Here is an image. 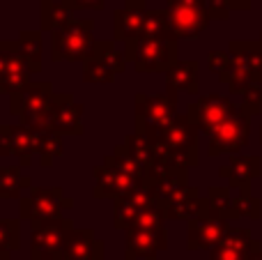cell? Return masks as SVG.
I'll list each match as a JSON object with an SVG mask.
<instances>
[{"label": "cell", "instance_id": "cell-1", "mask_svg": "<svg viewBox=\"0 0 262 260\" xmlns=\"http://www.w3.org/2000/svg\"><path fill=\"white\" fill-rule=\"evenodd\" d=\"M147 184V168L136 157H131L124 145L115 147L113 155L104 159V164L95 168V198H113L134 191V189Z\"/></svg>", "mask_w": 262, "mask_h": 260}, {"label": "cell", "instance_id": "cell-2", "mask_svg": "<svg viewBox=\"0 0 262 260\" xmlns=\"http://www.w3.org/2000/svg\"><path fill=\"white\" fill-rule=\"evenodd\" d=\"M62 136L49 129H35L26 124H0V157L28 159L39 155L44 168L53 166L55 157L62 155Z\"/></svg>", "mask_w": 262, "mask_h": 260}, {"label": "cell", "instance_id": "cell-3", "mask_svg": "<svg viewBox=\"0 0 262 260\" xmlns=\"http://www.w3.org/2000/svg\"><path fill=\"white\" fill-rule=\"evenodd\" d=\"M95 21L67 23L58 32L51 35V60L53 62H85L95 51Z\"/></svg>", "mask_w": 262, "mask_h": 260}, {"label": "cell", "instance_id": "cell-4", "mask_svg": "<svg viewBox=\"0 0 262 260\" xmlns=\"http://www.w3.org/2000/svg\"><path fill=\"white\" fill-rule=\"evenodd\" d=\"M127 62L136 72H163L166 74L177 62V39L170 37L140 35L134 44L124 46Z\"/></svg>", "mask_w": 262, "mask_h": 260}, {"label": "cell", "instance_id": "cell-5", "mask_svg": "<svg viewBox=\"0 0 262 260\" xmlns=\"http://www.w3.org/2000/svg\"><path fill=\"white\" fill-rule=\"evenodd\" d=\"M159 152H163L166 157H170L175 164L184 166V168H193L198 164V127L189 120V115H177V120L161 132L159 136H154Z\"/></svg>", "mask_w": 262, "mask_h": 260}, {"label": "cell", "instance_id": "cell-6", "mask_svg": "<svg viewBox=\"0 0 262 260\" xmlns=\"http://www.w3.org/2000/svg\"><path fill=\"white\" fill-rule=\"evenodd\" d=\"M136 104V132L145 136H159L177 120V95L161 92V95H143L138 92Z\"/></svg>", "mask_w": 262, "mask_h": 260}, {"label": "cell", "instance_id": "cell-7", "mask_svg": "<svg viewBox=\"0 0 262 260\" xmlns=\"http://www.w3.org/2000/svg\"><path fill=\"white\" fill-rule=\"evenodd\" d=\"M53 99H55V92L49 81L30 83L21 95L12 97L9 113L16 115L21 120V124H26V127L44 129L46 118L51 113V106H53Z\"/></svg>", "mask_w": 262, "mask_h": 260}, {"label": "cell", "instance_id": "cell-8", "mask_svg": "<svg viewBox=\"0 0 262 260\" xmlns=\"http://www.w3.org/2000/svg\"><path fill=\"white\" fill-rule=\"evenodd\" d=\"M72 230V219L64 216L30 224V260H62Z\"/></svg>", "mask_w": 262, "mask_h": 260}, {"label": "cell", "instance_id": "cell-9", "mask_svg": "<svg viewBox=\"0 0 262 260\" xmlns=\"http://www.w3.org/2000/svg\"><path fill=\"white\" fill-rule=\"evenodd\" d=\"M74 201L64 196L62 187L41 189L32 187L18 203V216L30 224H41V221H55L62 216L64 210H72Z\"/></svg>", "mask_w": 262, "mask_h": 260}, {"label": "cell", "instance_id": "cell-10", "mask_svg": "<svg viewBox=\"0 0 262 260\" xmlns=\"http://www.w3.org/2000/svg\"><path fill=\"white\" fill-rule=\"evenodd\" d=\"M127 69V55L118 51L115 39L97 41L90 58L83 62V81L85 83H113L118 74Z\"/></svg>", "mask_w": 262, "mask_h": 260}, {"label": "cell", "instance_id": "cell-11", "mask_svg": "<svg viewBox=\"0 0 262 260\" xmlns=\"http://www.w3.org/2000/svg\"><path fill=\"white\" fill-rule=\"evenodd\" d=\"M166 12L175 39H195L209 23L205 0H168Z\"/></svg>", "mask_w": 262, "mask_h": 260}, {"label": "cell", "instance_id": "cell-12", "mask_svg": "<svg viewBox=\"0 0 262 260\" xmlns=\"http://www.w3.org/2000/svg\"><path fill=\"white\" fill-rule=\"evenodd\" d=\"M237 113L235 104H232L228 97H221V95H207V97H200L198 101L189 104V120L198 127V132H205L212 136L223 122L232 118Z\"/></svg>", "mask_w": 262, "mask_h": 260}, {"label": "cell", "instance_id": "cell-13", "mask_svg": "<svg viewBox=\"0 0 262 260\" xmlns=\"http://www.w3.org/2000/svg\"><path fill=\"white\" fill-rule=\"evenodd\" d=\"M159 198H157V191L152 189V184H143V187L134 189V191L124 193L120 196L118 201L113 203V226L118 230H124L129 233L134 221L143 214L145 210H149L152 205H157Z\"/></svg>", "mask_w": 262, "mask_h": 260}, {"label": "cell", "instance_id": "cell-14", "mask_svg": "<svg viewBox=\"0 0 262 260\" xmlns=\"http://www.w3.org/2000/svg\"><path fill=\"white\" fill-rule=\"evenodd\" d=\"M44 129L53 134H69V136H81L83 134V106L74 99V95H58L55 92L51 113L46 118Z\"/></svg>", "mask_w": 262, "mask_h": 260}, {"label": "cell", "instance_id": "cell-15", "mask_svg": "<svg viewBox=\"0 0 262 260\" xmlns=\"http://www.w3.org/2000/svg\"><path fill=\"white\" fill-rule=\"evenodd\" d=\"M0 51L7 55V69H5V76H3V81H0V95L16 97L32 83V78H30L32 69L28 67V62L23 60V55L16 51L14 39L0 41Z\"/></svg>", "mask_w": 262, "mask_h": 260}, {"label": "cell", "instance_id": "cell-16", "mask_svg": "<svg viewBox=\"0 0 262 260\" xmlns=\"http://www.w3.org/2000/svg\"><path fill=\"white\" fill-rule=\"evenodd\" d=\"M228 230L230 228H228L226 219H219L212 212L200 214L189 221V242H186V247L191 251H198V249H209L212 251L223 242Z\"/></svg>", "mask_w": 262, "mask_h": 260}, {"label": "cell", "instance_id": "cell-17", "mask_svg": "<svg viewBox=\"0 0 262 260\" xmlns=\"http://www.w3.org/2000/svg\"><path fill=\"white\" fill-rule=\"evenodd\" d=\"M145 0H124V7L115 9L113 14V30H115V41H122L124 46L134 44L145 28Z\"/></svg>", "mask_w": 262, "mask_h": 260}, {"label": "cell", "instance_id": "cell-18", "mask_svg": "<svg viewBox=\"0 0 262 260\" xmlns=\"http://www.w3.org/2000/svg\"><path fill=\"white\" fill-rule=\"evenodd\" d=\"M161 207L166 212L168 219H195L200 214L209 212V203L205 198H200V191L195 187H182L177 189L172 196H168L166 201H161Z\"/></svg>", "mask_w": 262, "mask_h": 260}, {"label": "cell", "instance_id": "cell-19", "mask_svg": "<svg viewBox=\"0 0 262 260\" xmlns=\"http://www.w3.org/2000/svg\"><path fill=\"white\" fill-rule=\"evenodd\" d=\"M168 249V233L161 230H129L124 244V260H157L161 251Z\"/></svg>", "mask_w": 262, "mask_h": 260}, {"label": "cell", "instance_id": "cell-20", "mask_svg": "<svg viewBox=\"0 0 262 260\" xmlns=\"http://www.w3.org/2000/svg\"><path fill=\"white\" fill-rule=\"evenodd\" d=\"M249 136V118L242 113H235L228 122H223L209 138V155L221 152H237L246 143Z\"/></svg>", "mask_w": 262, "mask_h": 260}, {"label": "cell", "instance_id": "cell-21", "mask_svg": "<svg viewBox=\"0 0 262 260\" xmlns=\"http://www.w3.org/2000/svg\"><path fill=\"white\" fill-rule=\"evenodd\" d=\"M62 260H104V242L92 228H74Z\"/></svg>", "mask_w": 262, "mask_h": 260}, {"label": "cell", "instance_id": "cell-22", "mask_svg": "<svg viewBox=\"0 0 262 260\" xmlns=\"http://www.w3.org/2000/svg\"><path fill=\"white\" fill-rule=\"evenodd\" d=\"M200 90V67L193 60H184L180 62L177 60L170 69L166 72V92H189L195 95Z\"/></svg>", "mask_w": 262, "mask_h": 260}, {"label": "cell", "instance_id": "cell-23", "mask_svg": "<svg viewBox=\"0 0 262 260\" xmlns=\"http://www.w3.org/2000/svg\"><path fill=\"white\" fill-rule=\"evenodd\" d=\"M74 21V12L62 0H41L39 3V23L41 32H58L67 23Z\"/></svg>", "mask_w": 262, "mask_h": 260}, {"label": "cell", "instance_id": "cell-24", "mask_svg": "<svg viewBox=\"0 0 262 260\" xmlns=\"http://www.w3.org/2000/svg\"><path fill=\"white\" fill-rule=\"evenodd\" d=\"M30 189L32 180L23 175L21 166H0V201L21 198V193Z\"/></svg>", "mask_w": 262, "mask_h": 260}, {"label": "cell", "instance_id": "cell-25", "mask_svg": "<svg viewBox=\"0 0 262 260\" xmlns=\"http://www.w3.org/2000/svg\"><path fill=\"white\" fill-rule=\"evenodd\" d=\"M16 51L23 55L32 74L41 72V30H21L14 39Z\"/></svg>", "mask_w": 262, "mask_h": 260}, {"label": "cell", "instance_id": "cell-26", "mask_svg": "<svg viewBox=\"0 0 262 260\" xmlns=\"http://www.w3.org/2000/svg\"><path fill=\"white\" fill-rule=\"evenodd\" d=\"M260 173V159L258 157H237L230 166L221 168V178H230L232 187H246L253 175Z\"/></svg>", "mask_w": 262, "mask_h": 260}, {"label": "cell", "instance_id": "cell-27", "mask_svg": "<svg viewBox=\"0 0 262 260\" xmlns=\"http://www.w3.org/2000/svg\"><path fill=\"white\" fill-rule=\"evenodd\" d=\"M21 247L18 219H0V260H9Z\"/></svg>", "mask_w": 262, "mask_h": 260}, {"label": "cell", "instance_id": "cell-28", "mask_svg": "<svg viewBox=\"0 0 262 260\" xmlns=\"http://www.w3.org/2000/svg\"><path fill=\"white\" fill-rule=\"evenodd\" d=\"M143 35L170 37V39H175V35H172V26H170V16H168L166 9H147V14H145Z\"/></svg>", "mask_w": 262, "mask_h": 260}, {"label": "cell", "instance_id": "cell-29", "mask_svg": "<svg viewBox=\"0 0 262 260\" xmlns=\"http://www.w3.org/2000/svg\"><path fill=\"white\" fill-rule=\"evenodd\" d=\"M207 3V14L209 18H219V21H226L230 16V5L228 0H205Z\"/></svg>", "mask_w": 262, "mask_h": 260}, {"label": "cell", "instance_id": "cell-30", "mask_svg": "<svg viewBox=\"0 0 262 260\" xmlns=\"http://www.w3.org/2000/svg\"><path fill=\"white\" fill-rule=\"evenodd\" d=\"M72 12H81V9H95V12H101L106 7L108 0H62Z\"/></svg>", "mask_w": 262, "mask_h": 260}, {"label": "cell", "instance_id": "cell-31", "mask_svg": "<svg viewBox=\"0 0 262 260\" xmlns=\"http://www.w3.org/2000/svg\"><path fill=\"white\" fill-rule=\"evenodd\" d=\"M232 60L228 58L226 53H221V51H214V53H209V69H214L216 74H223L228 67H230Z\"/></svg>", "mask_w": 262, "mask_h": 260}, {"label": "cell", "instance_id": "cell-32", "mask_svg": "<svg viewBox=\"0 0 262 260\" xmlns=\"http://www.w3.org/2000/svg\"><path fill=\"white\" fill-rule=\"evenodd\" d=\"M228 5H230V9H249L251 0H228Z\"/></svg>", "mask_w": 262, "mask_h": 260}, {"label": "cell", "instance_id": "cell-33", "mask_svg": "<svg viewBox=\"0 0 262 260\" xmlns=\"http://www.w3.org/2000/svg\"><path fill=\"white\" fill-rule=\"evenodd\" d=\"M5 69H7V55L0 51V81H3V76H5Z\"/></svg>", "mask_w": 262, "mask_h": 260}]
</instances>
